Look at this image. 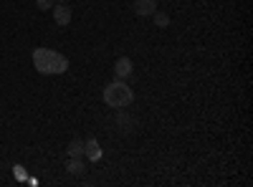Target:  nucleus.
<instances>
[{"mask_svg": "<svg viewBox=\"0 0 253 187\" xmlns=\"http://www.w3.org/2000/svg\"><path fill=\"white\" fill-rule=\"evenodd\" d=\"M66 152H69V157H81V154H84V142H81V139H74V142L69 144Z\"/></svg>", "mask_w": 253, "mask_h": 187, "instance_id": "6e6552de", "label": "nucleus"}, {"mask_svg": "<svg viewBox=\"0 0 253 187\" xmlns=\"http://www.w3.org/2000/svg\"><path fill=\"white\" fill-rule=\"evenodd\" d=\"M157 10V0H134V13L137 15H152Z\"/></svg>", "mask_w": 253, "mask_h": 187, "instance_id": "39448f33", "label": "nucleus"}, {"mask_svg": "<svg viewBox=\"0 0 253 187\" xmlns=\"http://www.w3.org/2000/svg\"><path fill=\"white\" fill-rule=\"evenodd\" d=\"M36 5H38V10H51L53 0H36Z\"/></svg>", "mask_w": 253, "mask_h": 187, "instance_id": "9d476101", "label": "nucleus"}, {"mask_svg": "<svg viewBox=\"0 0 253 187\" xmlns=\"http://www.w3.org/2000/svg\"><path fill=\"white\" fill-rule=\"evenodd\" d=\"M152 15H155V23H157L160 28H167V26H170V15H167V13H160V10H155Z\"/></svg>", "mask_w": 253, "mask_h": 187, "instance_id": "1a4fd4ad", "label": "nucleus"}, {"mask_svg": "<svg viewBox=\"0 0 253 187\" xmlns=\"http://www.w3.org/2000/svg\"><path fill=\"white\" fill-rule=\"evenodd\" d=\"M13 172H15V177H18V180H26V170H23V167H15Z\"/></svg>", "mask_w": 253, "mask_h": 187, "instance_id": "9b49d317", "label": "nucleus"}, {"mask_svg": "<svg viewBox=\"0 0 253 187\" xmlns=\"http://www.w3.org/2000/svg\"><path fill=\"white\" fill-rule=\"evenodd\" d=\"M104 101H107V107H112V109H124L134 101V91L126 86L122 78H117L104 89Z\"/></svg>", "mask_w": 253, "mask_h": 187, "instance_id": "f03ea898", "label": "nucleus"}, {"mask_svg": "<svg viewBox=\"0 0 253 187\" xmlns=\"http://www.w3.org/2000/svg\"><path fill=\"white\" fill-rule=\"evenodd\" d=\"M66 170H69V175H76V177H79V175H84V172H86V164H84L79 157H71Z\"/></svg>", "mask_w": 253, "mask_h": 187, "instance_id": "0eeeda50", "label": "nucleus"}, {"mask_svg": "<svg viewBox=\"0 0 253 187\" xmlns=\"http://www.w3.org/2000/svg\"><path fill=\"white\" fill-rule=\"evenodd\" d=\"M114 76L117 78H126V76H132V58H126L122 56L117 64H114Z\"/></svg>", "mask_w": 253, "mask_h": 187, "instance_id": "20e7f679", "label": "nucleus"}, {"mask_svg": "<svg viewBox=\"0 0 253 187\" xmlns=\"http://www.w3.org/2000/svg\"><path fill=\"white\" fill-rule=\"evenodd\" d=\"M84 154H86L91 162H96V159L101 157V147H99V142H96V139L84 142Z\"/></svg>", "mask_w": 253, "mask_h": 187, "instance_id": "423d86ee", "label": "nucleus"}, {"mask_svg": "<svg viewBox=\"0 0 253 187\" xmlns=\"http://www.w3.org/2000/svg\"><path fill=\"white\" fill-rule=\"evenodd\" d=\"M51 10H53V20H56L58 26H69V23H71V8H69L66 3H58V5H53Z\"/></svg>", "mask_w": 253, "mask_h": 187, "instance_id": "7ed1b4c3", "label": "nucleus"}, {"mask_svg": "<svg viewBox=\"0 0 253 187\" xmlns=\"http://www.w3.org/2000/svg\"><path fill=\"white\" fill-rule=\"evenodd\" d=\"M33 66L43 76H58V74L69 71V58L53 48H36L33 51Z\"/></svg>", "mask_w": 253, "mask_h": 187, "instance_id": "f257e3e1", "label": "nucleus"}, {"mask_svg": "<svg viewBox=\"0 0 253 187\" xmlns=\"http://www.w3.org/2000/svg\"><path fill=\"white\" fill-rule=\"evenodd\" d=\"M53 3H66V0H53Z\"/></svg>", "mask_w": 253, "mask_h": 187, "instance_id": "f8f14e48", "label": "nucleus"}]
</instances>
